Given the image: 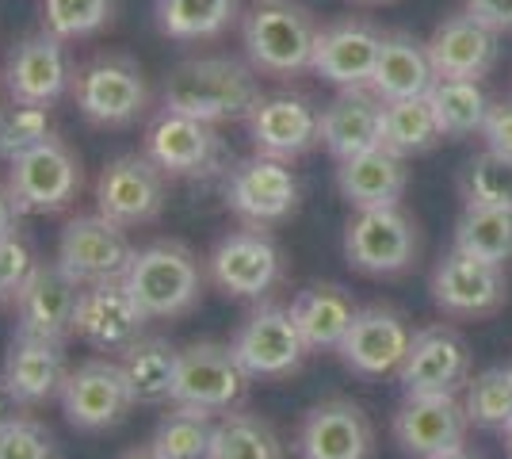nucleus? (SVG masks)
<instances>
[{"label":"nucleus","instance_id":"nucleus-4","mask_svg":"<svg viewBox=\"0 0 512 459\" xmlns=\"http://www.w3.org/2000/svg\"><path fill=\"white\" fill-rule=\"evenodd\" d=\"M69 96L92 127L127 131L150 111V81L130 54H96L73 66Z\"/></svg>","mask_w":512,"mask_h":459},{"label":"nucleus","instance_id":"nucleus-7","mask_svg":"<svg viewBox=\"0 0 512 459\" xmlns=\"http://www.w3.org/2000/svg\"><path fill=\"white\" fill-rule=\"evenodd\" d=\"M142 153L169 180H199V176H214L226 161V142L214 131L211 123L180 115V111L157 108L153 119L146 123V138H142Z\"/></svg>","mask_w":512,"mask_h":459},{"label":"nucleus","instance_id":"nucleus-47","mask_svg":"<svg viewBox=\"0 0 512 459\" xmlns=\"http://www.w3.org/2000/svg\"><path fill=\"white\" fill-rule=\"evenodd\" d=\"M23 406L20 402H16V394L8 391V383H4V379H0V421H8V417H16L20 414Z\"/></svg>","mask_w":512,"mask_h":459},{"label":"nucleus","instance_id":"nucleus-28","mask_svg":"<svg viewBox=\"0 0 512 459\" xmlns=\"http://www.w3.org/2000/svg\"><path fill=\"white\" fill-rule=\"evenodd\" d=\"M337 188L348 199V207H356V211L394 207V203H402L409 188V161L386 146L356 153L348 161H337Z\"/></svg>","mask_w":512,"mask_h":459},{"label":"nucleus","instance_id":"nucleus-14","mask_svg":"<svg viewBox=\"0 0 512 459\" xmlns=\"http://www.w3.org/2000/svg\"><path fill=\"white\" fill-rule=\"evenodd\" d=\"M283 276V253L268 226H245L218 241L207 257V280L230 299H264Z\"/></svg>","mask_w":512,"mask_h":459},{"label":"nucleus","instance_id":"nucleus-20","mask_svg":"<svg viewBox=\"0 0 512 459\" xmlns=\"http://www.w3.org/2000/svg\"><path fill=\"white\" fill-rule=\"evenodd\" d=\"M406 394H459L470 383V345L459 329L425 326L413 333L406 360L398 368Z\"/></svg>","mask_w":512,"mask_h":459},{"label":"nucleus","instance_id":"nucleus-27","mask_svg":"<svg viewBox=\"0 0 512 459\" xmlns=\"http://www.w3.org/2000/svg\"><path fill=\"white\" fill-rule=\"evenodd\" d=\"M69 356L65 345L50 341H31V337H12L0 379L8 383V391L16 394L20 406H46L54 398H62V387L69 379Z\"/></svg>","mask_w":512,"mask_h":459},{"label":"nucleus","instance_id":"nucleus-26","mask_svg":"<svg viewBox=\"0 0 512 459\" xmlns=\"http://www.w3.org/2000/svg\"><path fill=\"white\" fill-rule=\"evenodd\" d=\"M321 146L337 161L383 146V100L371 88H341L321 108Z\"/></svg>","mask_w":512,"mask_h":459},{"label":"nucleus","instance_id":"nucleus-2","mask_svg":"<svg viewBox=\"0 0 512 459\" xmlns=\"http://www.w3.org/2000/svg\"><path fill=\"white\" fill-rule=\"evenodd\" d=\"M123 284L138 299V306L146 310L150 322H169V318L192 314L199 306L203 284H207V268L192 253V245L176 238H161L134 249V261H130Z\"/></svg>","mask_w":512,"mask_h":459},{"label":"nucleus","instance_id":"nucleus-3","mask_svg":"<svg viewBox=\"0 0 512 459\" xmlns=\"http://www.w3.org/2000/svg\"><path fill=\"white\" fill-rule=\"evenodd\" d=\"M318 31L310 8L295 0H256L249 12H241V46L249 66L279 81L310 69Z\"/></svg>","mask_w":512,"mask_h":459},{"label":"nucleus","instance_id":"nucleus-34","mask_svg":"<svg viewBox=\"0 0 512 459\" xmlns=\"http://www.w3.org/2000/svg\"><path fill=\"white\" fill-rule=\"evenodd\" d=\"M207 459H287V448L272 429V421H264L260 414H245V410H230V414L214 417Z\"/></svg>","mask_w":512,"mask_h":459},{"label":"nucleus","instance_id":"nucleus-44","mask_svg":"<svg viewBox=\"0 0 512 459\" xmlns=\"http://www.w3.org/2000/svg\"><path fill=\"white\" fill-rule=\"evenodd\" d=\"M482 138H486V150L512 161V100L490 104V115L482 123Z\"/></svg>","mask_w":512,"mask_h":459},{"label":"nucleus","instance_id":"nucleus-10","mask_svg":"<svg viewBox=\"0 0 512 459\" xmlns=\"http://www.w3.org/2000/svg\"><path fill=\"white\" fill-rule=\"evenodd\" d=\"M230 349L249 379H287L299 372L310 356L299 326L291 318V306L279 303H260L256 310H249L245 322L237 326Z\"/></svg>","mask_w":512,"mask_h":459},{"label":"nucleus","instance_id":"nucleus-11","mask_svg":"<svg viewBox=\"0 0 512 459\" xmlns=\"http://www.w3.org/2000/svg\"><path fill=\"white\" fill-rule=\"evenodd\" d=\"M169 199V176L146 153H119L96 176V211L127 230L161 219Z\"/></svg>","mask_w":512,"mask_h":459},{"label":"nucleus","instance_id":"nucleus-39","mask_svg":"<svg viewBox=\"0 0 512 459\" xmlns=\"http://www.w3.org/2000/svg\"><path fill=\"white\" fill-rule=\"evenodd\" d=\"M463 406H467L470 425L505 433L512 425V368H486L470 375Z\"/></svg>","mask_w":512,"mask_h":459},{"label":"nucleus","instance_id":"nucleus-42","mask_svg":"<svg viewBox=\"0 0 512 459\" xmlns=\"http://www.w3.org/2000/svg\"><path fill=\"white\" fill-rule=\"evenodd\" d=\"M0 459H54V433L31 414L8 417L0 421Z\"/></svg>","mask_w":512,"mask_h":459},{"label":"nucleus","instance_id":"nucleus-19","mask_svg":"<svg viewBox=\"0 0 512 459\" xmlns=\"http://www.w3.org/2000/svg\"><path fill=\"white\" fill-rule=\"evenodd\" d=\"M432 303L448 318H490L509 303L505 264H490L451 249L432 272Z\"/></svg>","mask_w":512,"mask_h":459},{"label":"nucleus","instance_id":"nucleus-36","mask_svg":"<svg viewBox=\"0 0 512 459\" xmlns=\"http://www.w3.org/2000/svg\"><path fill=\"white\" fill-rule=\"evenodd\" d=\"M455 249L490 264L512 261V211L493 207H463L455 222Z\"/></svg>","mask_w":512,"mask_h":459},{"label":"nucleus","instance_id":"nucleus-29","mask_svg":"<svg viewBox=\"0 0 512 459\" xmlns=\"http://www.w3.org/2000/svg\"><path fill=\"white\" fill-rule=\"evenodd\" d=\"M360 306L341 284H310L291 299V318L310 352H337Z\"/></svg>","mask_w":512,"mask_h":459},{"label":"nucleus","instance_id":"nucleus-35","mask_svg":"<svg viewBox=\"0 0 512 459\" xmlns=\"http://www.w3.org/2000/svg\"><path fill=\"white\" fill-rule=\"evenodd\" d=\"M428 100L436 108V119L444 127V138H467L482 134V123L490 115V96L482 81H455V77H436V85L428 88Z\"/></svg>","mask_w":512,"mask_h":459},{"label":"nucleus","instance_id":"nucleus-46","mask_svg":"<svg viewBox=\"0 0 512 459\" xmlns=\"http://www.w3.org/2000/svg\"><path fill=\"white\" fill-rule=\"evenodd\" d=\"M16 222H20V211L8 196V188L0 184V238H12L16 234Z\"/></svg>","mask_w":512,"mask_h":459},{"label":"nucleus","instance_id":"nucleus-8","mask_svg":"<svg viewBox=\"0 0 512 459\" xmlns=\"http://www.w3.org/2000/svg\"><path fill=\"white\" fill-rule=\"evenodd\" d=\"M417 249V222L398 203L356 211L344 226V257L363 276H402L417 261Z\"/></svg>","mask_w":512,"mask_h":459},{"label":"nucleus","instance_id":"nucleus-9","mask_svg":"<svg viewBox=\"0 0 512 459\" xmlns=\"http://www.w3.org/2000/svg\"><path fill=\"white\" fill-rule=\"evenodd\" d=\"M62 414L77 433H107L119 429L138 406L130 394L127 372L115 356H96L77 364L62 387Z\"/></svg>","mask_w":512,"mask_h":459},{"label":"nucleus","instance_id":"nucleus-37","mask_svg":"<svg viewBox=\"0 0 512 459\" xmlns=\"http://www.w3.org/2000/svg\"><path fill=\"white\" fill-rule=\"evenodd\" d=\"M214 417L188 410V406H169V414L153 425L150 448L157 459H207L211 456Z\"/></svg>","mask_w":512,"mask_h":459},{"label":"nucleus","instance_id":"nucleus-22","mask_svg":"<svg viewBox=\"0 0 512 459\" xmlns=\"http://www.w3.org/2000/svg\"><path fill=\"white\" fill-rule=\"evenodd\" d=\"M409 345H413V329L409 322L394 310V306H363L352 318V329L344 333L341 364L348 372L367 375V379H379V375H398L402 360H406Z\"/></svg>","mask_w":512,"mask_h":459},{"label":"nucleus","instance_id":"nucleus-30","mask_svg":"<svg viewBox=\"0 0 512 459\" xmlns=\"http://www.w3.org/2000/svg\"><path fill=\"white\" fill-rule=\"evenodd\" d=\"M432 85H436V69L428 58V46L409 31H390L367 88L379 100H409V96H428Z\"/></svg>","mask_w":512,"mask_h":459},{"label":"nucleus","instance_id":"nucleus-12","mask_svg":"<svg viewBox=\"0 0 512 459\" xmlns=\"http://www.w3.org/2000/svg\"><path fill=\"white\" fill-rule=\"evenodd\" d=\"M226 207L245 226H279L299 211V176L291 161L253 153L226 176Z\"/></svg>","mask_w":512,"mask_h":459},{"label":"nucleus","instance_id":"nucleus-18","mask_svg":"<svg viewBox=\"0 0 512 459\" xmlns=\"http://www.w3.org/2000/svg\"><path fill=\"white\" fill-rule=\"evenodd\" d=\"M69 85H73L69 50L46 27L23 35L20 43L8 50V58H4V92L12 100L54 108L62 96H69Z\"/></svg>","mask_w":512,"mask_h":459},{"label":"nucleus","instance_id":"nucleus-50","mask_svg":"<svg viewBox=\"0 0 512 459\" xmlns=\"http://www.w3.org/2000/svg\"><path fill=\"white\" fill-rule=\"evenodd\" d=\"M501 437H505V452H509V459H512V425L505 429V433H501Z\"/></svg>","mask_w":512,"mask_h":459},{"label":"nucleus","instance_id":"nucleus-13","mask_svg":"<svg viewBox=\"0 0 512 459\" xmlns=\"http://www.w3.org/2000/svg\"><path fill=\"white\" fill-rule=\"evenodd\" d=\"M54 261L62 264V272L73 284L92 287L107 284V280H123L134 261V245H130L127 226L92 211V215H77L65 222Z\"/></svg>","mask_w":512,"mask_h":459},{"label":"nucleus","instance_id":"nucleus-16","mask_svg":"<svg viewBox=\"0 0 512 459\" xmlns=\"http://www.w3.org/2000/svg\"><path fill=\"white\" fill-rule=\"evenodd\" d=\"M81 284H73L58 261H35L16 295V337L69 345Z\"/></svg>","mask_w":512,"mask_h":459},{"label":"nucleus","instance_id":"nucleus-38","mask_svg":"<svg viewBox=\"0 0 512 459\" xmlns=\"http://www.w3.org/2000/svg\"><path fill=\"white\" fill-rule=\"evenodd\" d=\"M459 196H463V207L512 211V161L490 150L470 157L459 173Z\"/></svg>","mask_w":512,"mask_h":459},{"label":"nucleus","instance_id":"nucleus-51","mask_svg":"<svg viewBox=\"0 0 512 459\" xmlns=\"http://www.w3.org/2000/svg\"><path fill=\"white\" fill-rule=\"evenodd\" d=\"M352 4H386V0H352Z\"/></svg>","mask_w":512,"mask_h":459},{"label":"nucleus","instance_id":"nucleus-6","mask_svg":"<svg viewBox=\"0 0 512 459\" xmlns=\"http://www.w3.org/2000/svg\"><path fill=\"white\" fill-rule=\"evenodd\" d=\"M249 375L237 364L230 345L218 341H192L176 356V383H172V406H188L199 414H230L249 391Z\"/></svg>","mask_w":512,"mask_h":459},{"label":"nucleus","instance_id":"nucleus-41","mask_svg":"<svg viewBox=\"0 0 512 459\" xmlns=\"http://www.w3.org/2000/svg\"><path fill=\"white\" fill-rule=\"evenodd\" d=\"M50 108L43 104H27V100H4L0 104V157L12 161L23 150L39 146L43 138H50Z\"/></svg>","mask_w":512,"mask_h":459},{"label":"nucleus","instance_id":"nucleus-43","mask_svg":"<svg viewBox=\"0 0 512 459\" xmlns=\"http://www.w3.org/2000/svg\"><path fill=\"white\" fill-rule=\"evenodd\" d=\"M31 268H35V257H31V249H27V241L20 234L0 238V306L16 303V295H20Z\"/></svg>","mask_w":512,"mask_h":459},{"label":"nucleus","instance_id":"nucleus-24","mask_svg":"<svg viewBox=\"0 0 512 459\" xmlns=\"http://www.w3.org/2000/svg\"><path fill=\"white\" fill-rule=\"evenodd\" d=\"M383 31L371 27L367 20H341L318 31L314 43V62L310 73L337 88H363L371 85V73L383 50Z\"/></svg>","mask_w":512,"mask_h":459},{"label":"nucleus","instance_id":"nucleus-23","mask_svg":"<svg viewBox=\"0 0 512 459\" xmlns=\"http://www.w3.org/2000/svg\"><path fill=\"white\" fill-rule=\"evenodd\" d=\"M245 127H249L256 153L283 157V161H295V157L310 153L314 146H321V111L299 92L264 96L249 111Z\"/></svg>","mask_w":512,"mask_h":459},{"label":"nucleus","instance_id":"nucleus-5","mask_svg":"<svg viewBox=\"0 0 512 459\" xmlns=\"http://www.w3.org/2000/svg\"><path fill=\"white\" fill-rule=\"evenodd\" d=\"M4 188H8L20 215H39V219L62 215L81 196L85 169H81V157L73 153V146L58 134H50L39 146H31L8 161Z\"/></svg>","mask_w":512,"mask_h":459},{"label":"nucleus","instance_id":"nucleus-1","mask_svg":"<svg viewBox=\"0 0 512 459\" xmlns=\"http://www.w3.org/2000/svg\"><path fill=\"white\" fill-rule=\"evenodd\" d=\"M260 100H264L260 73L230 54L184 58L180 66L169 69V77L161 85V108L203 119L211 127L249 119V111Z\"/></svg>","mask_w":512,"mask_h":459},{"label":"nucleus","instance_id":"nucleus-40","mask_svg":"<svg viewBox=\"0 0 512 459\" xmlns=\"http://www.w3.org/2000/svg\"><path fill=\"white\" fill-rule=\"evenodd\" d=\"M39 16L50 35H58L62 43H77L104 31L115 16V4L111 0H39Z\"/></svg>","mask_w":512,"mask_h":459},{"label":"nucleus","instance_id":"nucleus-52","mask_svg":"<svg viewBox=\"0 0 512 459\" xmlns=\"http://www.w3.org/2000/svg\"><path fill=\"white\" fill-rule=\"evenodd\" d=\"M509 368H512V364H509Z\"/></svg>","mask_w":512,"mask_h":459},{"label":"nucleus","instance_id":"nucleus-31","mask_svg":"<svg viewBox=\"0 0 512 459\" xmlns=\"http://www.w3.org/2000/svg\"><path fill=\"white\" fill-rule=\"evenodd\" d=\"M237 16V0H153V23L172 43L222 39Z\"/></svg>","mask_w":512,"mask_h":459},{"label":"nucleus","instance_id":"nucleus-49","mask_svg":"<svg viewBox=\"0 0 512 459\" xmlns=\"http://www.w3.org/2000/svg\"><path fill=\"white\" fill-rule=\"evenodd\" d=\"M432 459H478V456L467 452V444H463V448H451V452H440V456H432Z\"/></svg>","mask_w":512,"mask_h":459},{"label":"nucleus","instance_id":"nucleus-45","mask_svg":"<svg viewBox=\"0 0 512 459\" xmlns=\"http://www.w3.org/2000/svg\"><path fill=\"white\" fill-rule=\"evenodd\" d=\"M467 12L493 31H512V0H467Z\"/></svg>","mask_w":512,"mask_h":459},{"label":"nucleus","instance_id":"nucleus-17","mask_svg":"<svg viewBox=\"0 0 512 459\" xmlns=\"http://www.w3.org/2000/svg\"><path fill=\"white\" fill-rule=\"evenodd\" d=\"M299 459H375V425L360 402L325 398L302 414L295 429Z\"/></svg>","mask_w":512,"mask_h":459},{"label":"nucleus","instance_id":"nucleus-15","mask_svg":"<svg viewBox=\"0 0 512 459\" xmlns=\"http://www.w3.org/2000/svg\"><path fill=\"white\" fill-rule=\"evenodd\" d=\"M146 310L127 291L123 280H107V284L81 287L77 299V318H73V337L85 341L88 349L104 352V356H123L130 345H138L146 337Z\"/></svg>","mask_w":512,"mask_h":459},{"label":"nucleus","instance_id":"nucleus-25","mask_svg":"<svg viewBox=\"0 0 512 459\" xmlns=\"http://www.w3.org/2000/svg\"><path fill=\"white\" fill-rule=\"evenodd\" d=\"M428 58L436 77H455V81H482L501 54V31L482 23L470 12L448 16L428 39Z\"/></svg>","mask_w":512,"mask_h":459},{"label":"nucleus","instance_id":"nucleus-21","mask_svg":"<svg viewBox=\"0 0 512 459\" xmlns=\"http://www.w3.org/2000/svg\"><path fill=\"white\" fill-rule=\"evenodd\" d=\"M470 433L467 406L459 394H406L394 410V440L406 456L432 459L463 448Z\"/></svg>","mask_w":512,"mask_h":459},{"label":"nucleus","instance_id":"nucleus-48","mask_svg":"<svg viewBox=\"0 0 512 459\" xmlns=\"http://www.w3.org/2000/svg\"><path fill=\"white\" fill-rule=\"evenodd\" d=\"M115 459H157V456H153L150 444H142V448H127L123 456H115Z\"/></svg>","mask_w":512,"mask_h":459},{"label":"nucleus","instance_id":"nucleus-33","mask_svg":"<svg viewBox=\"0 0 512 459\" xmlns=\"http://www.w3.org/2000/svg\"><path fill=\"white\" fill-rule=\"evenodd\" d=\"M444 142V127L428 96L409 100H383V146L402 157H421Z\"/></svg>","mask_w":512,"mask_h":459},{"label":"nucleus","instance_id":"nucleus-32","mask_svg":"<svg viewBox=\"0 0 512 459\" xmlns=\"http://www.w3.org/2000/svg\"><path fill=\"white\" fill-rule=\"evenodd\" d=\"M176 356L180 349L165 337H142L130 345L119 364L127 372L130 394L138 406H172V383H176Z\"/></svg>","mask_w":512,"mask_h":459}]
</instances>
